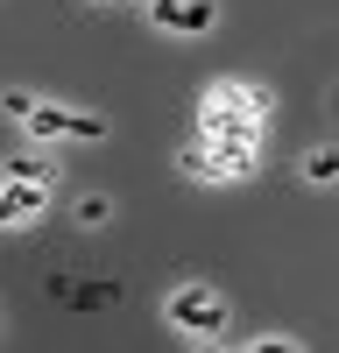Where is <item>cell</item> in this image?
<instances>
[{"mask_svg": "<svg viewBox=\"0 0 339 353\" xmlns=\"http://www.w3.org/2000/svg\"><path fill=\"white\" fill-rule=\"evenodd\" d=\"M156 28H184V36H205L212 28V0H149Z\"/></svg>", "mask_w": 339, "mask_h": 353, "instance_id": "277c9868", "label": "cell"}, {"mask_svg": "<svg viewBox=\"0 0 339 353\" xmlns=\"http://www.w3.org/2000/svg\"><path fill=\"white\" fill-rule=\"evenodd\" d=\"M198 128H205V141H262V113H247L226 85H212L198 106Z\"/></svg>", "mask_w": 339, "mask_h": 353, "instance_id": "3957f363", "label": "cell"}, {"mask_svg": "<svg viewBox=\"0 0 339 353\" xmlns=\"http://www.w3.org/2000/svg\"><path fill=\"white\" fill-rule=\"evenodd\" d=\"M163 318H170L177 332H191V339H219V332H226V304L212 297L205 283H184V290H170Z\"/></svg>", "mask_w": 339, "mask_h": 353, "instance_id": "7a4b0ae2", "label": "cell"}, {"mask_svg": "<svg viewBox=\"0 0 339 353\" xmlns=\"http://www.w3.org/2000/svg\"><path fill=\"white\" fill-rule=\"evenodd\" d=\"M304 176H311V184H339V149H311L304 156Z\"/></svg>", "mask_w": 339, "mask_h": 353, "instance_id": "52a82bcc", "label": "cell"}, {"mask_svg": "<svg viewBox=\"0 0 339 353\" xmlns=\"http://www.w3.org/2000/svg\"><path fill=\"white\" fill-rule=\"evenodd\" d=\"M8 176H36V184H56V163H28V156H14V163H8Z\"/></svg>", "mask_w": 339, "mask_h": 353, "instance_id": "ba28073f", "label": "cell"}, {"mask_svg": "<svg viewBox=\"0 0 339 353\" xmlns=\"http://www.w3.org/2000/svg\"><path fill=\"white\" fill-rule=\"evenodd\" d=\"M177 163H184V176H205V184H212V176H226V163H219V149H212V141H198V149H184Z\"/></svg>", "mask_w": 339, "mask_h": 353, "instance_id": "8992f818", "label": "cell"}, {"mask_svg": "<svg viewBox=\"0 0 339 353\" xmlns=\"http://www.w3.org/2000/svg\"><path fill=\"white\" fill-rule=\"evenodd\" d=\"M8 113L28 128V134H64V141H99L106 134V121H92V113H64V106H36L28 92H8Z\"/></svg>", "mask_w": 339, "mask_h": 353, "instance_id": "6da1fadb", "label": "cell"}, {"mask_svg": "<svg viewBox=\"0 0 339 353\" xmlns=\"http://www.w3.org/2000/svg\"><path fill=\"white\" fill-rule=\"evenodd\" d=\"M56 184H36V176H8V191H0V219H28V212H43Z\"/></svg>", "mask_w": 339, "mask_h": 353, "instance_id": "5b68a950", "label": "cell"}, {"mask_svg": "<svg viewBox=\"0 0 339 353\" xmlns=\"http://www.w3.org/2000/svg\"><path fill=\"white\" fill-rule=\"evenodd\" d=\"M113 297H121L113 283H92V290H78V304H85V311H99V304H113Z\"/></svg>", "mask_w": 339, "mask_h": 353, "instance_id": "30bf717a", "label": "cell"}, {"mask_svg": "<svg viewBox=\"0 0 339 353\" xmlns=\"http://www.w3.org/2000/svg\"><path fill=\"white\" fill-rule=\"evenodd\" d=\"M226 92H234L247 113H269V92H262V85H226Z\"/></svg>", "mask_w": 339, "mask_h": 353, "instance_id": "9c48e42d", "label": "cell"}]
</instances>
